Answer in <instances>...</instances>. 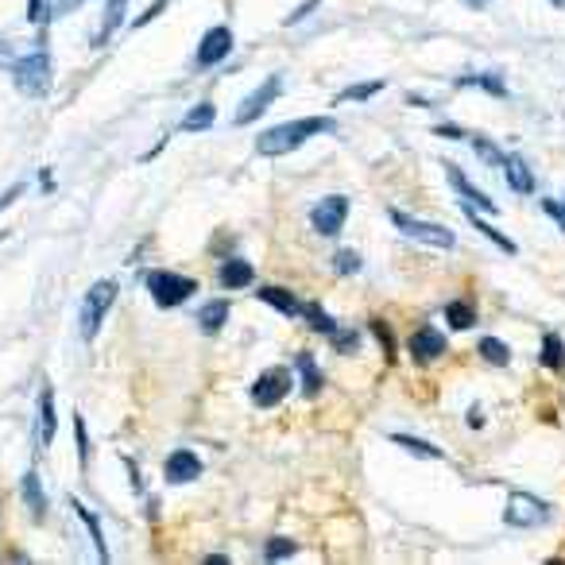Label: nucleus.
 Listing matches in <instances>:
<instances>
[{"label":"nucleus","mask_w":565,"mask_h":565,"mask_svg":"<svg viewBox=\"0 0 565 565\" xmlns=\"http://www.w3.org/2000/svg\"><path fill=\"white\" fill-rule=\"evenodd\" d=\"M396 445H403V450H411L414 457H426V461L442 457L438 445H430V442H422V438H411V434H396Z\"/></svg>","instance_id":"obj_30"},{"label":"nucleus","mask_w":565,"mask_h":565,"mask_svg":"<svg viewBox=\"0 0 565 565\" xmlns=\"http://www.w3.org/2000/svg\"><path fill=\"white\" fill-rule=\"evenodd\" d=\"M473 147L481 152L484 163H504V155H499L496 147H492V140H484V136H473Z\"/></svg>","instance_id":"obj_35"},{"label":"nucleus","mask_w":565,"mask_h":565,"mask_svg":"<svg viewBox=\"0 0 565 565\" xmlns=\"http://www.w3.org/2000/svg\"><path fill=\"white\" fill-rule=\"evenodd\" d=\"M147 291H152L155 306L170 310V306H183L186 298L198 291V279H190V275H175V271H152V275H147Z\"/></svg>","instance_id":"obj_4"},{"label":"nucleus","mask_w":565,"mask_h":565,"mask_svg":"<svg viewBox=\"0 0 565 565\" xmlns=\"http://www.w3.org/2000/svg\"><path fill=\"white\" fill-rule=\"evenodd\" d=\"M314 4H318V0H302V8H298V12H291V16H286V20H283V24H298V20H302L306 12H310V8H314Z\"/></svg>","instance_id":"obj_43"},{"label":"nucleus","mask_w":565,"mask_h":565,"mask_svg":"<svg viewBox=\"0 0 565 565\" xmlns=\"http://www.w3.org/2000/svg\"><path fill=\"white\" fill-rule=\"evenodd\" d=\"M553 4H565V0H553Z\"/></svg>","instance_id":"obj_47"},{"label":"nucleus","mask_w":565,"mask_h":565,"mask_svg":"<svg viewBox=\"0 0 565 565\" xmlns=\"http://www.w3.org/2000/svg\"><path fill=\"white\" fill-rule=\"evenodd\" d=\"M445 353V337L438 329L422 326L411 334V360H419V365H430V360H438Z\"/></svg>","instance_id":"obj_12"},{"label":"nucleus","mask_w":565,"mask_h":565,"mask_svg":"<svg viewBox=\"0 0 565 565\" xmlns=\"http://www.w3.org/2000/svg\"><path fill=\"white\" fill-rule=\"evenodd\" d=\"M294 542L291 538H271L268 542V550H263V558H268V561H283V558H294Z\"/></svg>","instance_id":"obj_31"},{"label":"nucleus","mask_w":565,"mask_h":565,"mask_svg":"<svg viewBox=\"0 0 565 565\" xmlns=\"http://www.w3.org/2000/svg\"><path fill=\"white\" fill-rule=\"evenodd\" d=\"M504 170H507V183L515 194H530V190H535V175H530V163L523 155H507Z\"/></svg>","instance_id":"obj_15"},{"label":"nucleus","mask_w":565,"mask_h":565,"mask_svg":"<svg viewBox=\"0 0 565 565\" xmlns=\"http://www.w3.org/2000/svg\"><path fill=\"white\" fill-rule=\"evenodd\" d=\"M124 12H128V0H109L105 4V20H101V31H98V43H105L113 35L116 27H121V20H124Z\"/></svg>","instance_id":"obj_26"},{"label":"nucleus","mask_w":565,"mask_h":565,"mask_svg":"<svg viewBox=\"0 0 565 565\" xmlns=\"http://www.w3.org/2000/svg\"><path fill=\"white\" fill-rule=\"evenodd\" d=\"M445 322H450V329H473L476 326V310L465 302V298H457V302L445 306Z\"/></svg>","instance_id":"obj_24"},{"label":"nucleus","mask_w":565,"mask_h":565,"mask_svg":"<svg viewBox=\"0 0 565 565\" xmlns=\"http://www.w3.org/2000/svg\"><path fill=\"white\" fill-rule=\"evenodd\" d=\"M302 318H306V322H310V329H318V334H334V318H329L326 310H322V306H318V302H302Z\"/></svg>","instance_id":"obj_28"},{"label":"nucleus","mask_w":565,"mask_h":565,"mask_svg":"<svg viewBox=\"0 0 565 565\" xmlns=\"http://www.w3.org/2000/svg\"><path fill=\"white\" fill-rule=\"evenodd\" d=\"M74 434H78V461L85 468V465H90V438H85V419H82V414H74Z\"/></svg>","instance_id":"obj_34"},{"label":"nucleus","mask_w":565,"mask_h":565,"mask_svg":"<svg viewBox=\"0 0 565 565\" xmlns=\"http://www.w3.org/2000/svg\"><path fill=\"white\" fill-rule=\"evenodd\" d=\"M380 90H383V82H380V78L360 82V85H349V90H341V93H337V105H345V101H368L372 93H380Z\"/></svg>","instance_id":"obj_29"},{"label":"nucleus","mask_w":565,"mask_h":565,"mask_svg":"<svg viewBox=\"0 0 565 565\" xmlns=\"http://www.w3.org/2000/svg\"><path fill=\"white\" fill-rule=\"evenodd\" d=\"M542 209H546L550 217H553V221H558V225L565 229V201H553V198H546V201H542Z\"/></svg>","instance_id":"obj_38"},{"label":"nucleus","mask_w":565,"mask_h":565,"mask_svg":"<svg viewBox=\"0 0 565 565\" xmlns=\"http://www.w3.org/2000/svg\"><path fill=\"white\" fill-rule=\"evenodd\" d=\"M468 4H473V8H488V0H468Z\"/></svg>","instance_id":"obj_46"},{"label":"nucleus","mask_w":565,"mask_h":565,"mask_svg":"<svg viewBox=\"0 0 565 565\" xmlns=\"http://www.w3.org/2000/svg\"><path fill=\"white\" fill-rule=\"evenodd\" d=\"M70 507H74V515L85 523V530H90V538H93V546H98V558L101 561H109V546H105V530H101V523H98V515H93L90 507L82 504V499H70Z\"/></svg>","instance_id":"obj_19"},{"label":"nucleus","mask_w":565,"mask_h":565,"mask_svg":"<svg viewBox=\"0 0 565 565\" xmlns=\"http://www.w3.org/2000/svg\"><path fill=\"white\" fill-rule=\"evenodd\" d=\"M20 492H24V504L31 507V515H35V519L47 515V496H43V484H39V473H35V468H27V473H24V484H20Z\"/></svg>","instance_id":"obj_20"},{"label":"nucleus","mask_w":565,"mask_h":565,"mask_svg":"<svg viewBox=\"0 0 565 565\" xmlns=\"http://www.w3.org/2000/svg\"><path fill=\"white\" fill-rule=\"evenodd\" d=\"M20 194H24V186H20V183H16V186H8V190H4V194H0V213H4L8 206H12V201H16Z\"/></svg>","instance_id":"obj_42"},{"label":"nucleus","mask_w":565,"mask_h":565,"mask_svg":"<svg viewBox=\"0 0 565 565\" xmlns=\"http://www.w3.org/2000/svg\"><path fill=\"white\" fill-rule=\"evenodd\" d=\"M213 121H217V109H213L209 101H201V105H194V109H190V116L183 121V132H206Z\"/></svg>","instance_id":"obj_25"},{"label":"nucleus","mask_w":565,"mask_h":565,"mask_svg":"<svg viewBox=\"0 0 565 565\" xmlns=\"http://www.w3.org/2000/svg\"><path fill=\"white\" fill-rule=\"evenodd\" d=\"M294 368H298V376H302V396H318V391H322V372H318L314 357L302 353L294 360Z\"/></svg>","instance_id":"obj_22"},{"label":"nucleus","mask_w":565,"mask_h":565,"mask_svg":"<svg viewBox=\"0 0 565 565\" xmlns=\"http://www.w3.org/2000/svg\"><path fill=\"white\" fill-rule=\"evenodd\" d=\"M546 504H542L538 496H527V492H511L507 496V511H504V519L511 527H535L546 519Z\"/></svg>","instance_id":"obj_8"},{"label":"nucleus","mask_w":565,"mask_h":565,"mask_svg":"<svg viewBox=\"0 0 565 565\" xmlns=\"http://www.w3.org/2000/svg\"><path fill=\"white\" fill-rule=\"evenodd\" d=\"M113 302H116V279H101V283H93L90 291H85L82 322H78L85 341L98 337V329H101V322H105V314L113 310Z\"/></svg>","instance_id":"obj_3"},{"label":"nucleus","mask_w":565,"mask_h":565,"mask_svg":"<svg viewBox=\"0 0 565 565\" xmlns=\"http://www.w3.org/2000/svg\"><path fill=\"white\" fill-rule=\"evenodd\" d=\"M481 357L488 360V365H496V368H504V365H511V349L504 345L499 337H481Z\"/></svg>","instance_id":"obj_27"},{"label":"nucleus","mask_w":565,"mask_h":565,"mask_svg":"<svg viewBox=\"0 0 565 565\" xmlns=\"http://www.w3.org/2000/svg\"><path fill=\"white\" fill-rule=\"evenodd\" d=\"M229 322V298H213L198 310V329L201 334H217L221 326Z\"/></svg>","instance_id":"obj_18"},{"label":"nucleus","mask_w":565,"mask_h":565,"mask_svg":"<svg viewBox=\"0 0 565 565\" xmlns=\"http://www.w3.org/2000/svg\"><path fill=\"white\" fill-rule=\"evenodd\" d=\"M12 78H16V90L24 93V98H43V93L51 90V82H55V62H51L47 51H27V55H20L12 62Z\"/></svg>","instance_id":"obj_2"},{"label":"nucleus","mask_w":565,"mask_h":565,"mask_svg":"<svg viewBox=\"0 0 565 565\" xmlns=\"http://www.w3.org/2000/svg\"><path fill=\"white\" fill-rule=\"evenodd\" d=\"M217 279H221V286H229V291H240V286H252L255 271H252L248 260H225L221 271H217Z\"/></svg>","instance_id":"obj_16"},{"label":"nucleus","mask_w":565,"mask_h":565,"mask_svg":"<svg viewBox=\"0 0 565 565\" xmlns=\"http://www.w3.org/2000/svg\"><path fill=\"white\" fill-rule=\"evenodd\" d=\"M434 136H450V140H457V136H465V132L457 124H438V128H434Z\"/></svg>","instance_id":"obj_44"},{"label":"nucleus","mask_w":565,"mask_h":565,"mask_svg":"<svg viewBox=\"0 0 565 565\" xmlns=\"http://www.w3.org/2000/svg\"><path fill=\"white\" fill-rule=\"evenodd\" d=\"M232 51V31L229 27H209L198 43V55H194V67L206 70V67H217L221 59H229Z\"/></svg>","instance_id":"obj_10"},{"label":"nucleus","mask_w":565,"mask_h":565,"mask_svg":"<svg viewBox=\"0 0 565 565\" xmlns=\"http://www.w3.org/2000/svg\"><path fill=\"white\" fill-rule=\"evenodd\" d=\"M27 20L31 24H43V20H47V4H43V0H27Z\"/></svg>","instance_id":"obj_39"},{"label":"nucleus","mask_w":565,"mask_h":565,"mask_svg":"<svg viewBox=\"0 0 565 565\" xmlns=\"http://www.w3.org/2000/svg\"><path fill=\"white\" fill-rule=\"evenodd\" d=\"M55 391L43 388L39 391V450H51V442H55Z\"/></svg>","instance_id":"obj_14"},{"label":"nucleus","mask_w":565,"mask_h":565,"mask_svg":"<svg viewBox=\"0 0 565 565\" xmlns=\"http://www.w3.org/2000/svg\"><path fill=\"white\" fill-rule=\"evenodd\" d=\"M372 329H376V337H380V345H383V360H391V353H396V345H391V329L383 326V322H372Z\"/></svg>","instance_id":"obj_37"},{"label":"nucleus","mask_w":565,"mask_h":565,"mask_svg":"<svg viewBox=\"0 0 565 565\" xmlns=\"http://www.w3.org/2000/svg\"><path fill=\"white\" fill-rule=\"evenodd\" d=\"M334 268H337L341 275H357V271H360V252H349V248H341V252L334 255Z\"/></svg>","instance_id":"obj_33"},{"label":"nucleus","mask_w":565,"mask_h":565,"mask_svg":"<svg viewBox=\"0 0 565 565\" xmlns=\"http://www.w3.org/2000/svg\"><path fill=\"white\" fill-rule=\"evenodd\" d=\"M260 302L275 306V310L286 318H302V302H298L291 291H283V286H260Z\"/></svg>","instance_id":"obj_17"},{"label":"nucleus","mask_w":565,"mask_h":565,"mask_svg":"<svg viewBox=\"0 0 565 565\" xmlns=\"http://www.w3.org/2000/svg\"><path fill=\"white\" fill-rule=\"evenodd\" d=\"M329 128H334V121H329V116H306V121L275 124V128H268V132H260L255 147H260V155H283V152H294V147H302L306 140H310V136L329 132Z\"/></svg>","instance_id":"obj_1"},{"label":"nucleus","mask_w":565,"mask_h":565,"mask_svg":"<svg viewBox=\"0 0 565 565\" xmlns=\"http://www.w3.org/2000/svg\"><path fill=\"white\" fill-rule=\"evenodd\" d=\"M78 4L82 0H55V4H51V16H70Z\"/></svg>","instance_id":"obj_40"},{"label":"nucleus","mask_w":565,"mask_h":565,"mask_svg":"<svg viewBox=\"0 0 565 565\" xmlns=\"http://www.w3.org/2000/svg\"><path fill=\"white\" fill-rule=\"evenodd\" d=\"M345 217H349V198H341V194L322 198V201L314 206V213H310L314 229L322 232V237H337L341 225H345Z\"/></svg>","instance_id":"obj_9"},{"label":"nucleus","mask_w":565,"mask_h":565,"mask_svg":"<svg viewBox=\"0 0 565 565\" xmlns=\"http://www.w3.org/2000/svg\"><path fill=\"white\" fill-rule=\"evenodd\" d=\"M279 93H283V78H279V74H271V78L263 82L260 90H252L248 98L240 101V109H237V124H252L255 116H263V113L271 109V101L279 98Z\"/></svg>","instance_id":"obj_7"},{"label":"nucleus","mask_w":565,"mask_h":565,"mask_svg":"<svg viewBox=\"0 0 565 565\" xmlns=\"http://www.w3.org/2000/svg\"><path fill=\"white\" fill-rule=\"evenodd\" d=\"M445 175H450L453 190H457V194H461V198L468 201V206H476L481 213H496V209H499V206H492V198H488L484 190H476L473 183H468V178H465V170L457 167V163H445Z\"/></svg>","instance_id":"obj_13"},{"label":"nucleus","mask_w":565,"mask_h":565,"mask_svg":"<svg viewBox=\"0 0 565 565\" xmlns=\"http://www.w3.org/2000/svg\"><path fill=\"white\" fill-rule=\"evenodd\" d=\"M468 426H473V430H481V426H484V411H481V407L468 411Z\"/></svg>","instance_id":"obj_45"},{"label":"nucleus","mask_w":565,"mask_h":565,"mask_svg":"<svg viewBox=\"0 0 565 565\" xmlns=\"http://www.w3.org/2000/svg\"><path fill=\"white\" fill-rule=\"evenodd\" d=\"M461 85H481V90H488L492 98H504L507 85H499V78H492V74H476V78H461Z\"/></svg>","instance_id":"obj_32"},{"label":"nucleus","mask_w":565,"mask_h":565,"mask_svg":"<svg viewBox=\"0 0 565 565\" xmlns=\"http://www.w3.org/2000/svg\"><path fill=\"white\" fill-rule=\"evenodd\" d=\"M461 209H465V217H468V221H473V225H476V229H481V232H484V237H488V240H492V244H496V248H504V252H515V240H507V237H504V232H499V229H492V225H488V221L481 217V213H476V206H468V201H465V206H461Z\"/></svg>","instance_id":"obj_21"},{"label":"nucleus","mask_w":565,"mask_h":565,"mask_svg":"<svg viewBox=\"0 0 565 565\" xmlns=\"http://www.w3.org/2000/svg\"><path fill=\"white\" fill-rule=\"evenodd\" d=\"M198 476H201L198 453L175 450V453L167 457V465H163V481H167V484H190V481H198Z\"/></svg>","instance_id":"obj_11"},{"label":"nucleus","mask_w":565,"mask_h":565,"mask_svg":"<svg viewBox=\"0 0 565 565\" xmlns=\"http://www.w3.org/2000/svg\"><path fill=\"white\" fill-rule=\"evenodd\" d=\"M542 365H546L550 372H561L565 368V345H561V337L558 334H546L542 337Z\"/></svg>","instance_id":"obj_23"},{"label":"nucleus","mask_w":565,"mask_h":565,"mask_svg":"<svg viewBox=\"0 0 565 565\" xmlns=\"http://www.w3.org/2000/svg\"><path fill=\"white\" fill-rule=\"evenodd\" d=\"M391 221H396V225L407 232L411 240H419V244H430V248H457V237L445 225H434V221H422V217H407V213H391Z\"/></svg>","instance_id":"obj_5"},{"label":"nucleus","mask_w":565,"mask_h":565,"mask_svg":"<svg viewBox=\"0 0 565 565\" xmlns=\"http://www.w3.org/2000/svg\"><path fill=\"white\" fill-rule=\"evenodd\" d=\"M329 337H334L337 353H353V349L360 345V334H357V329H353V334H337V329H334V334H329Z\"/></svg>","instance_id":"obj_36"},{"label":"nucleus","mask_w":565,"mask_h":565,"mask_svg":"<svg viewBox=\"0 0 565 565\" xmlns=\"http://www.w3.org/2000/svg\"><path fill=\"white\" fill-rule=\"evenodd\" d=\"M163 8H167V0H155V4H152V8H147V12H144L140 20H136V27H144V24H152V20H155L159 12H163Z\"/></svg>","instance_id":"obj_41"},{"label":"nucleus","mask_w":565,"mask_h":565,"mask_svg":"<svg viewBox=\"0 0 565 565\" xmlns=\"http://www.w3.org/2000/svg\"><path fill=\"white\" fill-rule=\"evenodd\" d=\"M291 391V368H268L260 372V380L252 383V403L255 407H275Z\"/></svg>","instance_id":"obj_6"}]
</instances>
